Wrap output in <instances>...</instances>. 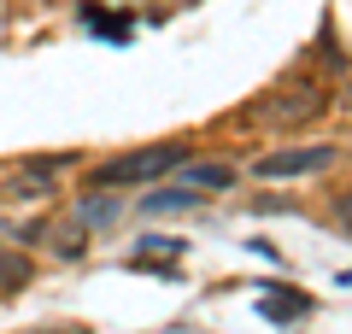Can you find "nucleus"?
<instances>
[{
	"mask_svg": "<svg viewBox=\"0 0 352 334\" xmlns=\"http://www.w3.org/2000/svg\"><path fill=\"white\" fill-rule=\"evenodd\" d=\"M258 311H264L270 322H294V317L311 311V299H305V293H270V299H258Z\"/></svg>",
	"mask_w": 352,
	"mask_h": 334,
	"instance_id": "4",
	"label": "nucleus"
},
{
	"mask_svg": "<svg viewBox=\"0 0 352 334\" xmlns=\"http://www.w3.org/2000/svg\"><path fill=\"white\" fill-rule=\"evenodd\" d=\"M229 182H235L229 164H212V159H206V164H188V188H194V194H217V188H229Z\"/></svg>",
	"mask_w": 352,
	"mask_h": 334,
	"instance_id": "3",
	"label": "nucleus"
},
{
	"mask_svg": "<svg viewBox=\"0 0 352 334\" xmlns=\"http://www.w3.org/2000/svg\"><path fill=\"white\" fill-rule=\"evenodd\" d=\"M0 282H6V287H30V258H12V252H0Z\"/></svg>",
	"mask_w": 352,
	"mask_h": 334,
	"instance_id": "6",
	"label": "nucleus"
},
{
	"mask_svg": "<svg viewBox=\"0 0 352 334\" xmlns=\"http://www.w3.org/2000/svg\"><path fill=\"white\" fill-rule=\"evenodd\" d=\"M335 159H340L335 147H288V153L258 159V176H311V170H329Z\"/></svg>",
	"mask_w": 352,
	"mask_h": 334,
	"instance_id": "2",
	"label": "nucleus"
},
{
	"mask_svg": "<svg viewBox=\"0 0 352 334\" xmlns=\"http://www.w3.org/2000/svg\"><path fill=\"white\" fill-rule=\"evenodd\" d=\"M188 164V147L182 141H153V147H135V153H124V159H106L100 170L88 176V188H135V182H159V176H170V170H182Z\"/></svg>",
	"mask_w": 352,
	"mask_h": 334,
	"instance_id": "1",
	"label": "nucleus"
},
{
	"mask_svg": "<svg viewBox=\"0 0 352 334\" xmlns=\"http://www.w3.org/2000/svg\"><path fill=\"white\" fill-rule=\"evenodd\" d=\"M200 205V194L194 188H176V194H147V217H164V211H188Z\"/></svg>",
	"mask_w": 352,
	"mask_h": 334,
	"instance_id": "5",
	"label": "nucleus"
},
{
	"mask_svg": "<svg viewBox=\"0 0 352 334\" xmlns=\"http://www.w3.org/2000/svg\"><path fill=\"white\" fill-rule=\"evenodd\" d=\"M88 24L100 30V36H112V41H124V36H129V24H124V18H106V12H94V6H88Z\"/></svg>",
	"mask_w": 352,
	"mask_h": 334,
	"instance_id": "7",
	"label": "nucleus"
},
{
	"mask_svg": "<svg viewBox=\"0 0 352 334\" xmlns=\"http://www.w3.org/2000/svg\"><path fill=\"white\" fill-rule=\"evenodd\" d=\"M59 334H76V329H59Z\"/></svg>",
	"mask_w": 352,
	"mask_h": 334,
	"instance_id": "8",
	"label": "nucleus"
}]
</instances>
